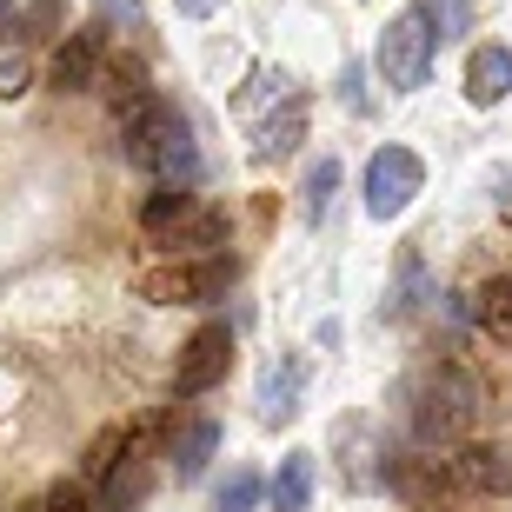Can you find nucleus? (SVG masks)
Masks as SVG:
<instances>
[{
    "instance_id": "nucleus-1",
    "label": "nucleus",
    "mask_w": 512,
    "mask_h": 512,
    "mask_svg": "<svg viewBox=\"0 0 512 512\" xmlns=\"http://www.w3.org/2000/svg\"><path fill=\"white\" fill-rule=\"evenodd\" d=\"M120 160L140 167V173H167L173 187H187L193 173H200V147H193L187 114L160 94L127 107V114H120Z\"/></svg>"
},
{
    "instance_id": "nucleus-2",
    "label": "nucleus",
    "mask_w": 512,
    "mask_h": 512,
    "mask_svg": "<svg viewBox=\"0 0 512 512\" xmlns=\"http://www.w3.org/2000/svg\"><path fill=\"white\" fill-rule=\"evenodd\" d=\"M479 413H486V386L466 366H433L413 386V439L419 446H453V439H466L479 426Z\"/></svg>"
},
{
    "instance_id": "nucleus-3",
    "label": "nucleus",
    "mask_w": 512,
    "mask_h": 512,
    "mask_svg": "<svg viewBox=\"0 0 512 512\" xmlns=\"http://www.w3.org/2000/svg\"><path fill=\"white\" fill-rule=\"evenodd\" d=\"M433 27H426V14L419 7H406L399 20H386V34H380V80L393 87V94H419L426 80H433Z\"/></svg>"
},
{
    "instance_id": "nucleus-4",
    "label": "nucleus",
    "mask_w": 512,
    "mask_h": 512,
    "mask_svg": "<svg viewBox=\"0 0 512 512\" xmlns=\"http://www.w3.org/2000/svg\"><path fill=\"white\" fill-rule=\"evenodd\" d=\"M233 253H207V260H173L160 266V273H147L140 280V293L160 306H213V300H227V286H233Z\"/></svg>"
},
{
    "instance_id": "nucleus-5",
    "label": "nucleus",
    "mask_w": 512,
    "mask_h": 512,
    "mask_svg": "<svg viewBox=\"0 0 512 512\" xmlns=\"http://www.w3.org/2000/svg\"><path fill=\"white\" fill-rule=\"evenodd\" d=\"M419 187H426V160H419L413 147H380L373 160H366V213L373 220H399V213L419 200Z\"/></svg>"
},
{
    "instance_id": "nucleus-6",
    "label": "nucleus",
    "mask_w": 512,
    "mask_h": 512,
    "mask_svg": "<svg viewBox=\"0 0 512 512\" xmlns=\"http://www.w3.org/2000/svg\"><path fill=\"white\" fill-rule=\"evenodd\" d=\"M227 366H233V333L213 320V326H200V333L180 346V360H173V393L180 399L213 393V386L227 380Z\"/></svg>"
},
{
    "instance_id": "nucleus-7",
    "label": "nucleus",
    "mask_w": 512,
    "mask_h": 512,
    "mask_svg": "<svg viewBox=\"0 0 512 512\" xmlns=\"http://www.w3.org/2000/svg\"><path fill=\"white\" fill-rule=\"evenodd\" d=\"M227 240H233L227 207H200V200H193V207L180 213L167 233H160V247H167L173 260H207V253H227Z\"/></svg>"
},
{
    "instance_id": "nucleus-8",
    "label": "nucleus",
    "mask_w": 512,
    "mask_h": 512,
    "mask_svg": "<svg viewBox=\"0 0 512 512\" xmlns=\"http://www.w3.org/2000/svg\"><path fill=\"white\" fill-rule=\"evenodd\" d=\"M100 27H87V34H67L54 47V67H47V80H54L60 94H87V87H100Z\"/></svg>"
},
{
    "instance_id": "nucleus-9",
    "label": "nucleus",
    "mask_w": 512,
    "mask_h": 512,
    "mask_svg": "<svg viewBox=\"0 0 512 512\" xmlns=\"http://www.w3.org/2000/svg\"><path fill=\"white\" fill-rule=\"evenodd\" d=\"M153 493V466L140 453H120L100 466V512H140Z\"/></svg>"
},
{
    "instance_id": "nucleus-10",
    "label": "nucleus",
    "mask_w": 512,
    "mask_h": 512,
    "mask_svg": "<svg viewBox=\"0 0 512 512\" xmlns=\"http://www.w3.org/2000/svg\"><path fill=\"white\" fill-rule=\"evenodd\" d=\"M512 94V47H473V60H466V100L473 107H499V100Z\"/></svg>"
},
{
    "instance_id": "nucleus-11",
    "label": "nucleus",
    "mask_w": 512,
    "mask_h": 512,
    "mask_svg": "<svg viewBox=\"0 0 512 512\" xmlns=\"http://www.w3.org/2000/svg\"><path fill=\"white\" fill-rule=\"evenodd\" d=\"M300 413V360H273L260 380V419L266 426H286Z\"/></svg>"
},
{
    "instance_id": "nucleus-12",
    "label": "nucleus",
    "mask_w": 512,
    "mask_h": 512,
    "mask_svg": "<svg viewBox=\"0 0 512 512\" xmlns=\"http://www.w3.org/2000/svg\"><path fill=\"white\" fill-rule=\"evenodd\" d=\"M306 140V100L293 94L286 100V114L260 120V133H253V160H280V153H293Z\"/></svg>"
},
{
    "instance_id": "nucleus-13",
    "label": "nucleus",
    "mask_w": 512,
    "mask_h": 512,
    "mask_svg": "<svg viewBox=\"0 0 512 512\" xmlns=\"http://www.w3.org/2000/svg\"><path fill=\"white\" fill-rule=\"evenodd\" d=\"M213 453H220V426H213V419L180 426V433H173V479H200Z\"/></svg>"
},
{
    "instance_id": "nucleus-14",
    "label": "nucleus",
    "mask_w": 512,
    "mask_h": 512,
    "mask_svg": "<svg viewBox=\"0 0 512 512\" xmlns=\"http://www.w3.org/2000/svg\"><path fill=\"white\" fill-rule=\"evenodd\" d=\"M266 499H273V512H306L313 506V453H286L273 486H266Z\"/></svg>"
},
{
    "instance_id": "nucleus-15",
    "label": "nucleus",
    "mask_w": 512,
    "mask_h": 512,
    "mask_svg": "<svg viewBox=\"0 0 512 512\" xmlns=\"http://www.w3.org/2000/svg\"><path fill=\"white\" fill-rule=\"evenodd\" d=\"M473 320L493 333L499 346H512V273H499V280L479 286V300H473Z\"/></svg>"
},
{
    "instance_id": "nucleus-16",
    "label": "nucleus",
    "mask_w": 512,
    "mask_h": 512,
    "mask_svg": "<svg viewBox=\"0 0 512 512\" xmlns=\"http://www.w3.org/2000/svg\"><path fill=\"white\" fill-rule=\"evenodd\" d=\"M100 87H107V100L127 114V107L147 100V67H140V60H114V67H100Z\"/></svg>"
},
{
    "instance_id": "nucleus-17",
    "label": "nucleus",
    "mask_w": 512,
    "mask_h": 512,
    "mask_svg": "<svg viewBox=\"0 0 512 512\" xmlns=\"http://www.w3.org/2000/svg\"><path fill=\"white\" fill-rule=\"evenodd\" d=\"M419 14H426L433 40H459L473 27V0H419Z\"/></svg>"
},
{
    "instance_id": "nucleus-18",
    "label": "nucleus",
    "mask_w": 512,
    "mask_h": 512,
    "mask_svg": "<svg viewBox=\"0 0 512 512\" xmlns=\"http://www.w3.org/2000/svg\"><path fill=\"white\" fill-rule=\"evenodd\" d=\"M187 207H193V193H187V187H160V193L147 200V207H140V227H147L153 240H160V233H167V227H173V220H180Z\"/></svg>"
},
{
    "instance_id": "nucleus-19",
    "label": "nucleus",
    "mask_w": 512,
    "mask_h": 512,
    "mask_svg": "<svg viewBox=\"0 0 512 512\" xmlns=\"http://www.w3.org/2000/svg\"><path fill=\"white\" fill-rule=\"evenodd\" d=\"M333 193H340V160H313V173H306V220H326Z\"/></svg>"
},
{
    "instance_id": "nucleus-20",
    "label": "nucleus",
    "mask_w": 512,
    "mask_h": 512,
    "mask_svg": "<svg viewBox=\"0 0 512 512\" xmlns=\"http://www.w3.org/2000/svg\"><path fill=\"white\" fill-rule=\"evenodd\" d=\"M260 493H266V486H260V473H247V466H240V473H233L227 486H220L213 512H253V506H260Z\"/></svg>"
},
{
    "instance_id": "nucleus-21",
    "label": "nucleus",
    "mask_w": 512,
    "mask_h": 512,
    "mask_svg": "<svg viewBox=\"0 0 512 512\" xmlns=\"http://www.w3.org/2000/svg\"><path fill=\"white\" fill-rule=\"evenodd\" d=\"M40 512H100V506H94V499H87V493H80L74 479H60L54 493L40 499Z\"/></svg>"
},
{
    "instance_id": "nucleus-22",
    "label": "nucleus",
    "mask_w": 512,
    "mask_h": 512,
    "mask_svg": "<svg viewBox=\"0 0 512 512\" xmlns=\"http://www.w3.org/2000/svg\"><path fill=\"white\" fill-rule=\"evenodd\" d=\"M94 7H100V20H120V27H133V34L147 27V14H140V0H94Z\"/></svg>"
},
{
    "instance_id": "nucleus-23",
    "label": "nucleus",
    "mask_w": 512,
    "mask_h": 512,
    "mask_svg": "<svg viewBox=\"0 0 512 512\" xmlns=\"http://www.w3.org/2000/svg\"><path fill=\"white\" fill-rule=\"evenodd\" d=\"M27 94V60H0V100Z\"/></svg>"
},
{
    "instance_id": "nucleus-24",
    "label": "nucleus",
    "mask_w": 512,
    "mask_h": 512,
    "mask_svg": "<svg viewBox=\"0 0 512 512\" xmlns=\"http://www.w3.org/2000/svg\"><path fill=\"white\" fill-rule=\"evenodd\" d=\"M187 20H207V14H220V0H173Z\"/></svg>"
},
{
    "instance_id": "nucleus-25",
    "label": "nucleus",
    "mask_w": 512,
    "mask_h": 512,
    "mask_svg": "<svg viewBox=\"0 0 512 512\" xmlns=\"http://www.w3.org/2000/svg\"><path fill=\"white\" fill-rule=\"evenodd\" d=\"M7 20H14V0H0V27H7Z\"/></svg>"
}]
</instances>
